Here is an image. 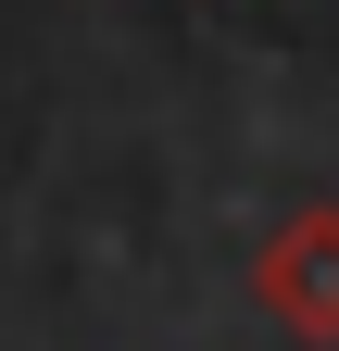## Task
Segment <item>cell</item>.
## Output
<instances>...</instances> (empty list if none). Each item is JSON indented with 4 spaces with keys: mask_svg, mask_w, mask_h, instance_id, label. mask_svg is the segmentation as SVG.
Listing matches in <instances>:
<instances>
[{
    "mask_svg": "<svg viewBox=\"0 0 339 351\" xmlns=\"http://www.w3.org/2000/svg\"><path fill=\"white\" fill-rule=\"evenodd\" d=\"M251 301H264L302 351H339V201H302L264 251H251Z\"/></svg>",
    "mask_w": 339,
    "mask_h": 351,
    "instance_id": "6da1fadb",
    "label": "cell"
}]
</instances>
